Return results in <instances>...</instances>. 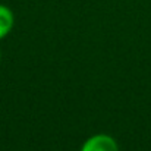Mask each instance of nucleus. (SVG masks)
<instances>
[{
  "label": "nucleus",
  "mask_w": 151,
  "mask_h": 151,
  "mask_svg": "<svg viewBox=\"0 0 151 151\" xmlns=\"http://www.w3.org/2000/svg\"><path fill=\"white\" fill-rule=\"evenodd\" d=\"M81 151H119V145L113 137L106 134H97L90 137L84 142Z\"/></svg>",
  "instance_id": "nucleus-1"
},
{
  "label": "nucleus",
  "mask_w": 151,
  "mask_h": 151,
  "mask_svg": "<svg viewBox=\"0 0 151 151\" xmlns=\"http://www.w3.org/2000/svg\"><path fill=\"white\" fill-rule=\"evenodd\" d=\"M13 22H15V18H13L12 10L7 6L0 4V40L4 38L12 31Z\"/></svg>",
  "instance_id": "nucleus-2"
},
{
  "label": "nucleus",
  "mask_w": 151,
  "mask_h": 151,
  "mask_svg": "<svg viewBox=\"0 0 151 151\" xmlns=\"http://www.w3.org/2000/svg\"><path fill=\"white\" fill-rule=\"evenodd\" d=\"M0 60H1V50H0Z\"/></svg>",
  "instance_id": "nucleus-3"
}]
</instances>
